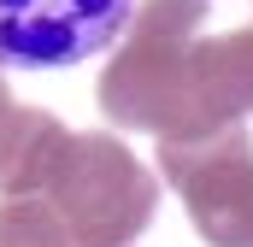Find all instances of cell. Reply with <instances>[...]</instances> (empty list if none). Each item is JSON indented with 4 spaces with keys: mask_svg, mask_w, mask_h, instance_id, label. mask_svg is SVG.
<instances>
[{
    "mask_svg": "<svg viewBox=\"0 0 253 247\" xmlns=\"http://www.w3.org/2000/svg\"><path fill=\"white\" fill-rule=\"evenodd\" d=\"M59 141H65V124L47 106H12V118L0 124V200L42 194Z\"/></svg>",
    "mask_w": 253,
    "mask_h": 247,
    "instance_id": "cell-5",
    "label": "cell"
},
{
    "mask_svg": "<svg viewBox=\"0 0 253 247\" xmlns=\"http://www.w3.org/2000/svg\"><path fill=\"white\" fill-rule=\"evenodd\" d=\"M253 112V24L224 36H165L135 59L124 129L153 141H200Z\"/></svg>",
    "mask_w": 253,
    "mask_h": 247,
    "instance_id": "cell-1",
    "label": "cell"
},
{
    "mask_svg": "<svg viewBox=\"0 0 253 247\" xmlns=\"http://www.w3.org/2000/svg\"><path fill=\"white\" fill-rule=\"evenodd\" d=\"M12 118V88H6V77H0V124Z\"/></svg>",
    "mask_w": 253,
    "mask_h": 247,
    "instance_id": "cell-7",
    "label": "cell"
},
{
    "mask_svg": "<svg viewBox=\"0 0 253 247\" xmlns=\"http://www.w3.org/2000/svg\"><path fill=\"white\" fill-rule=\"evenodd\" d=\"M0 247H77L47 200H0Z\"/></svg>",
    "mask_w": 253,
    "mask_h": 247,
    "instance_id": "cell-6",
    "label": "cell"
},
{
    "mask_svg": "<svg viewBox=\"0 0 253 247\" xmlns=\"http://www.w3.org/2000/svg\"><path fill=\"white\" fill-rule=\"evenodd\" d=\"M183 194L206 247H253V135L230 124L200 141H159V171Z\"/></svg>",
    "mask_w": 253,
    "mask_h": 247,
    "instance_id": "cell-3",
    "label": "cell"
},
{
    "mask_svg": "<svg viewBox=\"0 0 253 247\" xmlns=\"http://www.w3.org/2000/svg\"><path fill=\"white\" fill-rule=\"evenodd\" d=\"M36 200L59 212L77 247H129L159 212V177L112 129H65Z\"/></svg>",
    "mask_w": 253,
    "mask_h": 247,
    "instance_id": "cell-2",
    "label": "cell"
},
{
    "mask_svg": "<svg viewBox=\"0 0 253 247\" xmlns=\"http://www.w3.org/2000/svg\"><path fill=\"white\" fill-rule=\"evenodd\" d=\"M135 0H0V71H65L118 47Z\"/></svg>",
    "mask_w": 253,
    "mask_h": 247,
    "instance_id": "cell-4",
    "label": "cell"
}]
</instances>
